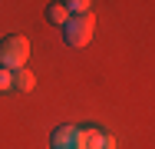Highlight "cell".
<instances>
[{"label": "cell", "mask_w": 155, "mask_h": 149, "mask_svg": "<svg viewBox=\"0 0 155 149\" xmlns=\"http://www.w3.org/2000/svg\"><path fill=\"white\" fill-rule=\"evenodd\" d=\"M27 60H30V40L23 33H10L0 40V66L20 70V66H27Z\"/></svg>", "instance_id": "cell-1"}, {"label": "cell", "mask_w": 155, "mask_h": 149, "mask_svg": "<svg viewBox=\"0 0 155 149\" xmlns=\"http://www.w3.org/2000/svg\"><path fill=\"white\" fill-rule=\"evenodd\" d=\"M93 30H96V17L93 13H76L63 23V40L69 47H86L93 40Z\"/></svg>", "instance_id": "cell-2"}, {"label": "cell", "mask_w": 155, "mask_h": 149, "mask_svg": "<svg viewBox=\"0 0 155 149\" xmlns=\"http://www.w3.org/2000/svg\"><path fill=\"white\" fill-rule=\"evenodd\" d=\"M50 143H53V149H83V129L73 123H63L53 129Z\"/></svg>", "instance_id": "cell-3"}, {"label": "cell", "mask_w": 155, "mask_h": 149, "mask_svg": "<svg viewBox=\"0 0 155 149\" xmlns=\"http://www.w3.org/2000/svg\"><path fill=\"white\" fill-rule=\"evenodd\" d=\"M83 149H116V139L109 133L89 126V129H83Z\"/></svg>", "instance_id": "cell-4"}, {"label": "cell", "mask_w": 155, "mask_h": 149, "mask_svg": "<svg viewBox=\"0 0 155 149\" xmlns=\"http://www.w3.org/2000/svg\"><path fill=\"white\" fill-rule=\"evenodd\" d=\"M36 86V76H33L30 70H13V89H20V93H30V89Z\"/></svg>", "instance_id": "cell-5"}, {"label": "cell", "mask_w": 155, "mask_h": 149, "mask_svg": "<svg viewBox=\"0 0 155 149\" xmlns=\"http://www.w3.org/2000/svg\"><path fill=\"white\" fill-rule=\"evenodd\" d=\"M46 20L56 23V27H63V23L69 20V10H66L63 3H50V7H46Z\"/></svg>", "instance_id": "cell-6"}, {"label": "cell", "mask_w": 155, "mask_h": 149, "mask_svg": "<svg viewBox=\"0 0 155 149\" xmlns=\"http://www.w3.org/2000/svg\"><path fill=\"white\" fill-rule=\"evenodd\" d=\"M60 3L69 10V17H76V13H89V3L93 0H60Z\"/></svg>", "instance_id": "cell-7"}, {"label": "cell", "mask_w": 155, "mask_h": 149, "mask_svg": "<svg viewBox=\"0 0 155 149\" xmlns=\"http://www.w3.org/2000/svg\"><path fill=\"white\" fill-rule=\"evenodd\" d=\"M13 89V70L0 66V93H10Z\"/></svg>", "instance_id": "cell-8"}]
</instances>
